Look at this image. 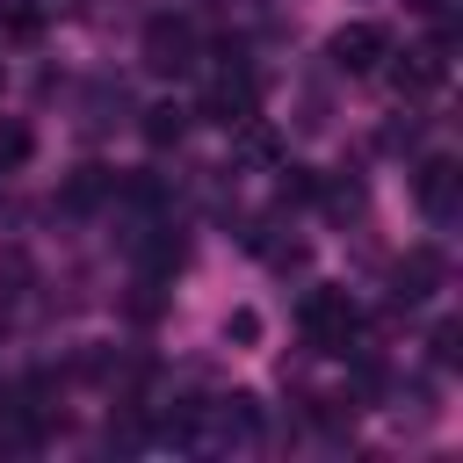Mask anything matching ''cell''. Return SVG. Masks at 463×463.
I'll return each mask as SVG.
<instances>
[{
    "label": "cell",
    "instance_id": "1",
    "mask_svg": "<svg viewBox=\"0 0 463 463\" xmlns=\"http://www.w3.org/2000/svg\"><path fill=\"white\" fill-rule=\"evenodd\" d=\"M297 326H304V340L318 347V354H347L354 340H362V311H354V297L347 289H304V304H297Z\"/></svg>",
    "mask_w": 463,
    "mask_h": 463
},
{
    "label": "cell",
    "instance_id": "2",
    "mask_svg": "<svg viewBox=\"0 0 463 463\" xmlns=\"http://www.w3.org/2000/svg\"><path fill=\"white\" fill-rule=\"evenodd\" d=\"M195 58H203V36H195L188 14H152L145 22V65L152 72L181 80V72H195Z\"/></svg>",
    "mask_w": 463,
    "mask_h": 463
},
{
    "label": "cell",
    "instance_id": "11",
    "mask_svg": "<svg viewBox=\"0 0 463 463\" xmlns=\"http://www.w3.org/2000/svg\"><path fill=\"white\" fill-rule=\"evenodd\" d=\"M137 130H145V145H181V130H188V109H174V101H152Z\"/></svg>",
    "mask_w": 463,
    "mask_h": 463
},
{
    "label": "cell",
    "instance_id": "13",
    "mask_svg": "<svg viewBox=\"0 0 463 463\" xmlns=\"http://www.w3.org/2000/svg\"><path fill=\"white\" fill-rule=\"evenodd\" d=\"M427 347H434V362H441V369H456V362H463V326H456V318H441V326L427 333Z\"/></svg>",
    "mask_w": 463,
    "mask_h": 463
},
{
    "label": "cell",
    "instance_id": "7",
    "mask_svg": "<svg viewBox=\"0 0 463 463\" xmlns=\"http://www.w3.org/2000/svg\"><path fill=\"white\" fill-rule=\"evenodd\" d=\"M253 109H260V87H253L246 72H224V80L203 94V116H210V123H224V130L253 123Z\"/></svg>",
    "mask_w": 463,
    "mask_h": 463
},
{
    "label": "cell",
    "instance_id": "14",
    "mask_svg": "<svg viewBox=\"0 0 463 463\" xmlns=\"http://www.w3.org/2000/svg\"><path fill=\"white\" fill-rule=\"evenodd\" d=\"M412 7H420V14H441V7H449V0H412Z\"/></svg>",
    "mask_w": 463,
    "mask_h": 463
},
{
    "label": "cell",
    "instance_id": "3",
    "mask_svg": "<svg viewBox=\"0 0 463 463\" xmlns=\"http://www.w3.org/2000/svg\"><path fill=\"white\" fill-rule=\"evenodd\" d=\"M326 58L340 65V72H383V58H391V29L383 22H347V29H333V43H326Z\"/></svg>",
    "mask_w": 463,
    "mask_h": 463
},
{
    "label": "cell",
    "instance_id": "8",
    "mask_svg": "<svg viewBox=\"0 0 463 463\" xmlns=\"http://www.w3.org/2000/svg\"><path fill=\"white\" fill-rule=\"evenodd\" d=\"M116 181H123V174H109V166H72V174H65V188H58V210L87 217V210L116 203Z\"/></svg>",
    "mask_w": 463,
    "mask_h": 463
},
{
    "label": "cell",
    "instance_id": "6",
    "mask_svg": "<svg viewBox=\"0 0 463 463\" xmlns=\"http://www.w3.org/2000/svg\"><path fill=\"white\" fill-rule=\"evenodd\" d=\"M441 275H449V260L434 246H405V260L391 268V304H427L441 289Z\"/></svg>",
    "mask_w": 463,
    "mask_h": 463
},
{
    "label": "cell",
    "instance_id": "4",
    "mask_svg": "<svg viewBox=\"0 0 463 463\" xmlns=\"http://www.w3.org/2000/svg\"><path fill=\"white\" fill-rule=\"evenodd\" d=\"M441 80H449V22H441L427 43H412V51L391 65V87H398V94H434Z\"/></svg>",
    "mask_w": 463,
    "mask_h": 463
},
{
    "label": "cell",
    "instance_id": "12",
    "mask_svg": "<svg viewBox=\"0 0 463 463\" xmlns=\"http://www.w3.org/2000/svg\"><path fill=\"white\" fill-rule=\"evenodd\" d=\"M260 333H268V326H260V311H253V304H232V318H224V340H239V347H260Z\"/></svg>",
    "mask_w": 463,
    "mask_h": 463
},
{
    "label": "cell",
    "instance_id": "9",
    "mask_svg": "<svg viewBox=\"0 0 463 463\" xmlns=\"http://www.w3.org/2000/svg\"><path fill=\"white\" fill-rule=\"evenodd\" d=\"M137 260H145V282H166V275H181V239H174V232L137 239Z\"/></svg>",
    "mask_w": 463,
    "mask_h": 463
},
{
    "label": "cell",
    "instance_id": "5",
    "mask_svg": "<svg viewBox=\"0 0 463 463\" xmlns=\"http://www.w3.org/2000/svg\"><path fill=\"white\" fill-rule=\"evenodd\" d=\"M412 195H420V210H427L434 224H449L456 203H463V174H456V159H449V152H427L420 174H412Z\"/></svg>",
    "mask_w": 463,
    "mask_h": 463
},
{
    "label": "cell",
    "instance_id": "10",
    "mask_svg": "<svg viewBox=\"0 0 463 463\" xmlns=\"http://www.w3.org/2000/svg\"><path fill=\"white\" fill-rule=\"evenodd\" d=\"M29 152H36V130H29L22 116H0V174H22Z\"/></svg>",
    "mask_w": 463,
    "mask_h": 463
}]
</instances>
